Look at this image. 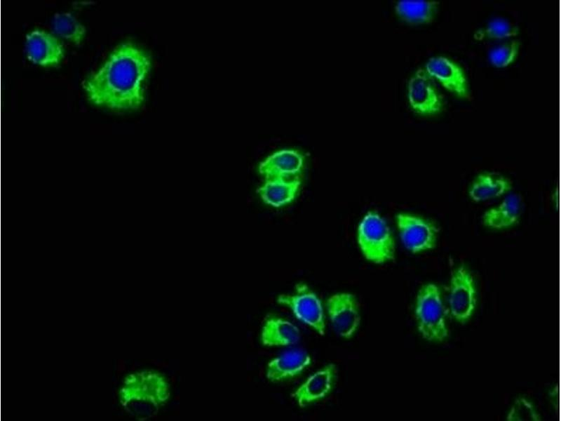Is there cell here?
I'll use <instances>...</instances> for the list:
<instances>
[{
    "mask_svg": "<svg viewBox=\"0 0 561 421\" xmlns=\"http://www.w3.org/2000/svg\"><path fill=\"white\" fill-rule=\"evenodd\" d=\"M151 68L149 55L132 43L117 46L103 65L83 83L89 100L114 109L139 107Z\"/></svg>",
    "mask_w": 561,
    "mask_h": 421,
    "instance_id": "obj_1",
    "label": "cell"
},
{
    "mask_svg": "<svg viewBox=\"0 0 561 421\" xmlns=\"http://www.w3.org/2000/svg\"><path fill=\"white\" fill-rule=\"evenodd\" d=\"M170 394L169 384L163 375L154 370H142L124 377L119 399L128 413L140 420H145L158 413Z\"/></svg>",
    "mask_w": 561,
    "mask_h": 421,
    "instance_id": "obj_2",
    "label": "cell"
},
{
    "mask_svg": "<svg viewBox=\"0 0 561 421\" xmlns=\"http://www.w3.org/2000/svg\"><path fill=\"white\" fill-rule=\"evenodd\" d=\"M357 240L365 258L376 264L394 258L395 243L386 221L375 212H368L360 222Z\"/></svg>",
    "mask_w": 561,
    "mask_h": 421,
    "instance_id": "obj_3",
    "label": "cell"
},
{
    "mask_svg": "<svg viewBox=\"0 0 561 421\" xmlns=\"http://www.w3.org/2000/svg\"><path fill=\"white\" fill-rule=\"evenodd\" d=\"M415 315L418 330L424 339L442 342L449 336L440 292L435 284H426L419 290Z\"/></svg>",
    "mask_w": 561,
    "mask_h": 421,
    "instance_id": "obj_4",
    "label": "cell"
},
{
    "mask_svg": "<svg viewBox=\"0 0 561 421\" xmlns=\"http://www.w3.org/2000/svg\"><path fill=\"white\" fill-rule=\"evenodd\" d=\"M277 302L289 307L297 319L313 328L320 335L325 334V325L321 302L306 284H297L294 294L280 295Z\"/></svg>",
    "mask_w": 561,
    "mask_h": 421,
    "instance_id": "obj_5",
    "label": "cell"
},
{
    "mask_svg": "<svg viewBox=\"0 0 561 421\" xmlns=\"http://www.w3.org/2000/svg\"><path fill=\"white\" fill-rule=\"evenodd\" d=\"M396 224L404 246L413 253L435 246L438 228L433 223L418 216L398 213Z\"/></svg>",
    "mask_w": 561,
    "mask_h": 421,
    "instance_id": "obj_6",
    "label": "cell"
},
{
    "mask_svg": "<svg viewBox=\"0 0 561 421\" xmlns=\"http://www.w3.org/2000/svg\"><path fill=\"white\" fill-rule=\"evenodd\" d=\"M475 286L473 276L464 267L457 268L451 277L449 302L452 316L464 323L475 307Z\"/></svg>",
    "mask_w": 561,
    "mask_h": 421,
    "instance_id": "obj_7",
    "label": "cell"
},
{
    "mask_svg": "<svg viewBox=\"0 0 561 421\" xmlns=\"http://www.w3.org/2000/svg\"><path fill=\"white\" fill-rule=\"evenodd\" d=\"M326 307L336 333L344 338H351L360 321L356 297L349 293H337L327 300Z\"/></svg>",
    "mask_w": 561,
    "mask_h": 421,
    "instance_id": "obj_8",
    "label": "cell"
},
{
    "mask_svg": "<svg viewBox=\"0 0 561 421\" xmlns=\"http://www.w3.org/2000/svg\"><path fill=\"white\" fill-rule=\"evenodd\" d=\"M408 94L411 107L418 113L433 114L442 110V99L423 69H419L410 80Z\"/></svg>",
    "mask_w": 561,
    "mask_h": 421,
    "instance_id": "obj_9",
    "label": "cell"
},
{
    "mask_svg": "<svg viewBox=\"0 0 561 421\" xmlns=\"http://www.w3.org/2000/svg\"><path fill=\"white\" fill-rule=\"evenodd\" d=\"M26 51L29 60L43 66L58 64L64 56V48L52 34L36 29L26 36Z\"/></svg>",
    "mask_w": 561,
    "mask_h": 421,
    "instance_id": "obj_10",
    "label": "cell"
},
{
    "mask_svg": "<svg viewBox=\"0 0 561 421\" xmlns=\"http://www.w3.org/2000/svg\"><path fill=\"white\" fill-rule=\"evenodd\" d=\"M427 74L438 79L442 85L459 96L467 98L466 80L462 69L445 57L430 58L426 65Z\"/></svg>",
    "mask_w": 561,
    "mask_h": 421,
    "instance_id": "obj_11",
    "label": "cell"
},
{
    "mask_svg": "<svg viewBox=\"0 0 561 421\" xmlns=\"http://www.w3.org/2000/svg\"><path fill=\"white\" fill-rule=\"evenodd\" d=\"M335 373L336 368L333 363L325 366L310 376L297 389L292 396L302 407L323 399L332 389Z\"/></svg>",
    "mask_w": 561,
    "mask_h": 421,
    "instance_id": "obj_12",
    "label": "cell"
},
{
    "mask_svg": "<svg viewBox=\"0 0 561 421\" xmlns=\"http://www.w3.org/2000/svg\"><path fill=\"white\" fill-rule=\"evenodd\" d=\"M304 163V156L298 151L283 149L267 157L259 166V172L266 179L284 178L301 172Z\"/></svg>",
    "mask_w": 561,
    "mask_h": 421,
    "instance_id": "obj_13",
    "label": "cell"
},
{
    "mask_svg": "<svg viewBox=\"0 0 561 421\" xmlns=\"http://www.w3.org/2000/svg\"><path fill=\"white\" fill-rule=\"evenodd\" d=\"M310 363L311 357L305 351L288 350L269 362L266 377L271 382L282 381L299 375Z\"/></svg>",
    "mask_w": 561,
    "mask_h": 421,
    "instance_id": "obj_14",
    "label": "cell"
},
{
    "mask_svg": "<svg viewBox=\"0 0 561 421\" xmlns=\"http://www.w3.org/2000/svg\"><path fill=\"white\" fill-rule=\"evenodd\" d=\"M299 330L291 322L274 316H269L262 329L261 341L264 345L287 346L297 343Z\"/></svg>",
    "mask_w": 561,
    "mask_h": 421,
    "instance_id": "obj_15",
    "label": "cell"
},
{
    "mask_svg": "<svg viewBox=\"0 0 561 421\" xmlns=\"http://www.w3.org/2000/svg\"><path fill=\"white\" fill-rule=\"evenodd\" d=\"M300 184L299 179L269 178L257 189V193L266 203L280 207L294 200Z\"/></svg>",
    "mask_w": 561,
    "mask_h": 421,
    "instance_id": "obj_16",
    "label": "cell"
},
{
    "mask_svg": "<svg viewBox=\"0 0 561 421\" xmlns=\"http://www.w3.org/2000/svg\"><path fill=\"white\" fill-rule=\"evenodd\" d=\"M522 209L521 199L518 194H511L501 203L486 211L482 216L484 225L494 229H502L515 224Z\"/></svg>",
    "mask_w": 561,
    "mask_h": 421,
    "instance_id": "obj_17",
    "label": "cell"
},
{
    "mask_svg": "<svg viewBox=\"0 0 561 421\" xmlns=\"http://www.w3.org/2000/svg\"><path fill=\"white\" fill-rule=\"evenodd\" d=\"M438 2L424 0H401L396 6L398 15L410 24L428 23L433 20Z\"/></svg>",
    "mask_w": 561,
    "mask_h": 421,
    "instance_id": "obj_18",
    "label": "cell"
},
{
    "mask_svg": "<svg viewBox=\"0 0 561 421\" xmlns=\"http://www.w3.org/2000/svg\"><path fill=\"white\" fill-rule=\"evenodd\" d=\"M512 188L510 180L492 174H480L473 182L469 195L475 201H482L495 198Z\"/></svg>",
    "mask_w": 561,
    "mask_h": 421,
    "instance_id": "obj_19",
    "label": "cell"
},
{
    "mask_svg": "<svg viewBox=\"0 0 561 421\" xmlns=\"http://www.w3.org/2000/svg\"><path fill=\"white\" fill-rule=\"evenodd\" d=\"M52 23L58 34L75 44H79L85 36V27L71 13H55Z\"/></svg>",
    "mask_w": 561,
    "mask_h": 421,
    "instance_id": "obj_20",
    "label": "cell"
},
{
    "mask_svg": "<svg viewBox=\"0 0 561 421\" xmlns=\"http://www.w3.org/2000/svg\"><path fill=\"white\" fill-rule=\"evenodd\" d=\"M518 27L509 20L497 18L488 22L482 31L475 35L476 39H503L517 35Z\"/></svg>",
    "mask_w": 561,
    "mask_h": 421,
    "instance_id": "obj_21",
    "label": "cell"
},
{
    "mask_svg": "<svg viewBox=\"0 0 561 421\" xmlns=\"http://www.w3.org/2000/svg\"><path fill=\"white\" fill-rule=\"evenodd\" d=\"M518 48L519 44L516 41L501 44L489 51V61L495 67H506L514 60Z\"/></svg>",
    "mask_w": 561,
    "mask_h": 421,
    "instance_id": "obj_22",
    "label": "cell"
},
{
    "mask_svg": "<svg viewBox=\"0 0 561 421\" xmlns=\"http://www.w3.org/2000/svg\"><path fill=\"white\" fill-rule=\"evenodd\" d=\"M506 420L508 421H539L540 416L537 414L533 405L523 398L515 400L511 407Z\"/></svg>",
    "mask_w": 561,
    "mask_h": 421,
    "instance_id": "obj_23",
    "label": "cell"
}]
</instances>
